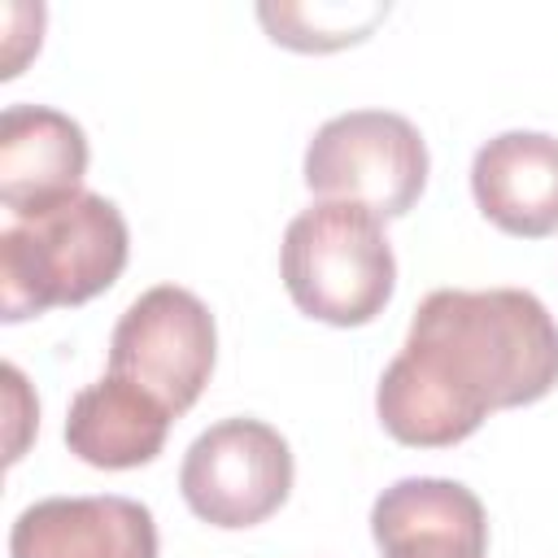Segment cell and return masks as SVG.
Instances as JSON below:
<instances>
[{"instance_id": "obj_4", "label": "cell", "mask_w": 558, "mask_h": 558, "mask_svg": "<svg viewBox=\"0 0 558 558\" xmlns=\"http://www.w3.org/2000/svg\"><path fill=\"white\" fill-rule=\"evenodd\" d=\"M427 183V144L392 109H349L327 118L305 148V187L379 218H401Z\"/></svg>"}, {"instance_id": "obj_6", "label": "cell", "mask_w": 558, "mask_h": 558, "mask_svg": "<svg viewBox=\"0 0 558 558\" xmlns=\"http://www.w3.org/2000/svg\"><path fill=\"white\" fill-rule=\"evenodd\" d=\"M179 488L196 519L214 527H253L288 501L292 449L262 418H222L187 445Z\"/></svg>"}, {"instance_id": "obj_9", "label": "cell", "mask_w": 558, "mask_h": 558, "mask_svg": "<svg viewBox=\"0 0 558 558\" xmlns=\"http://www.w3.org/2000/svg\"><path fill=\"white\" fill-rule=\"evenodd\" d=\"M87 174L83 126L48 105H9L0 113V201L13 218L44 214L74 192Z\"/></svg>"}, {"instance_id": "obj_2", "label": "cell", "mask_w": 558, "mask_h": 558, "mask_svg": "<svg viewBox=\"0 0 558 558\" xmlns=\"http://www.w3.org/2000/svg\"><path fill=\"white\" fill-rule=\"evenodd\" d=\"M126 248V218L100 192H74L44 214L9 222L0 231L4 323L92 301L122 275Z\"/></svg>"}, {"instance_id": "obj_7", "label": "cell", "mask_w": 558, "mask_h": 558, "mask_svg": "<svg viewBox=\"0 0 558 558\" xmlns=\"http://www.w3.org/2000/svg\"><path fill=\"white\" fill-rule=\"evenodd\" d=\"M371 536L384 558H484L488 514L466 484L410 475L375 497Z\"/></svg>"}, {"instance_id": "obj_1", "label": "cell", "mask_w": 558, "mask_h": 558, "mask_svg": "<svg viewBox=\"0 0 558 558\" xmlns=\"http://www.w3.org/2000/svg\"><path fill=\"white\" fill-rule=\"evenodd\" d=\"M558 384V323L523 288H436L375 388L388 436L418 449L466 440L493 410Z\"/></svg>"}, {"instance_id": "obj_3", "label": "cell", "mask_w": 558, "mask_h": 558, "mask_svg": "<svg viewBox=\"0 0 558 558\" xmlns=\"http://www.w3.org/2000/svg\"><path fill=\"white\" fill-rule=\"evenodd\" d=\"M279 270L296 310L331 327L371 323L397 288V257L384 218L349 201L301 209L283 231Z\"/></svg>"}, {"instance_id": "obj_11", "label": "cell", "mask_w": 558, "mask_h": 558, "mask_svg": "<svg viewBox=\"0 0 558 558\" xmlns=\"http://www.w3.org/2000/svg\"><path fill=\"white\" fill-rule=\"evenodd\" d=\"M170 418L174 414L161 401H153L144 388H135L118 375H100L70 401L65 445L87 466L131 471L161 453Z\"/></svg>"}, {"instance_id": "obj_8", "label": "cell", "mask_w": 558, "mask_h": 558, "mask_svg": "<svg viewBox=\"0 0 558 558\" xmlns=\"http://www.w3.org/2000/svg\"><path fill=\"white\" fill-rule=\"evenodd\" d=\"M9 558H157V523L118 493L44 497L13 519Z\"/></svg>"}, {"instance_id": "obj_5", "label": "cell", "mask_w": 558, "mask_h": 558, "mask_svg": "<svg viewBox=\"0 0 558 558\" xmlns=\"http://www.w3.org/2000/svg\"><path fill=\"white\" fill-rule=\"evenodd\" d=\"M218 331L209 305L174 283H157L140 292L113 336H109V375L144 388L170 414L196 405L214 375Z\"/></svg>"}, {"instance_id": "obj_10", "label": "cell", "mask_w": 558, "mask_h": 558, "mask_svg": "<svg viewBox=\"0 0 558 558\" xmlns=\"http://www.w3.org/2000/svg\"><path fill=\"white\" fill-rule=\"evenodd\" d=\"M480 214L523 240L558 231V140L545 131H501L471 161Z\"/></svg>"}, {"instance_id": "obj_12", "label": "cell", "mask_w": 558, "mask_h": 558, "mask_svg": "<svg viewBox=\"0 0 558 558\" xmlns=\"http://www.w3.org/2000/svg\"><path fill=\"white\" fill-rule=\"evenodd\" d=\"M388 9L379 4H366V9H331V4H262L257 17L266 22L270 39L275 44H288V48H301V52H327V48H344V44H357Z\"/></svg>"}]
</instances>
